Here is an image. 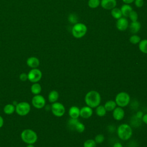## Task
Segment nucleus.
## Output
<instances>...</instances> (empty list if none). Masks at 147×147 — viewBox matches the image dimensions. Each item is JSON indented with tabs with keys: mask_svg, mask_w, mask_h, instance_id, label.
<instances>
[{
	"mask_svg": "<svg viewBox=\"0 0 147 147\" xmlns=\"http://www.w3.org/2000/svg\"><path fill=\"white\" fill-rule=\"evenodd\" d=\"M111 14L113 18L115 19H119L121 17H122V12L121 11V9L118 7H114L113 9L111 10Z\"/></svg>",
	"mask_w": 147,
	"mask_h": 147,
	"instance_id": "5701e85b",
	"label": "nucleus"
},
{
	"mask_svg": "<svg viewBox=\"0 0 147 147\" xmlns=\"http://www.w3.org/2000/svg\"><path fill=\"white\" fill-rule=\"evenodd\" d=\"M84 102L87 106L91 107L92 109L96 108L100 104L101 96L98 91L91 90L86 94Z\"/></svg>",
	"mask_w": 147,
	"mask_h": 147,
	"instance_id": "f257e3e1",
	"label": "nucleus"
},
{
	"mask_svg": "<svg viewBox=\"0 0 147 147\" xmlns=\"http://www.w3.org/2000/svg\"><path fill=\"white\" fill-rule=\"evenodd\" d=\"M106 110L103 105H99L96 107L95 113L99 117H103L106 114Z\"/></svg>",
	"mask_w": 147,
	"mask_h": 147,
	"instance_id": "b1692460",
	"label": "nucleus"
},
{
	"mask_svg": "<svg viewBox=\"0 0 147 147\" xmlns=\"http://www.w3.org/2000/svg\"><path fill=\"white\" fill-rule=\"evenodd\" d=\"M141 41V38L138 35L134 34L129 38V41L133 44H137Z\"/></svg>",
	"mask_w": 147,
	"mask_h": 147,
	"instance_id": "c85d7f7f",
	"label": "nucleus"
},
{
	"mask_svg": "<svg viewBox=\"0 0 147 147\" xmlns=\"http://www.w3.org/2000/svg\"><path fill=\"white\" fill-rule=\"evenodd\" d=\"M26 147H35L33 144H27Z\"/></svg>",
	"mask_w": 147,
	"mask_h": 147,
	"instance_id": "58836bf2",
	"label": "nucleus"
},
{
	"mask_svg": "<svg viewBox=\"0 0 147 147\" xmlns=\"http://www.w3.org/2000/svg\"><path fill=\"white\" fill-rule=\"evenodd\" d=\"M142 121L144 123H145V124L147 125V113L144 114L142 117Z\"/></svg>",
	"mask_w": 147,
	"mask_h": 147,
	"instance_id": "f704fd0d",
	"label": "nucleus"
},
{
	"mask_svg": "<svg viewBox=\"0 0 147 147\" xmlns=\"http://www.w3.org/2000/svg\"><path fill=\"white\" fill-rule=\"evenodd\" d=\"M125 117V111L121 107H116L113 110V117L116 121H121Z\"/></svg>",
	"mask_w": 147,
	"mask_h": 147,
	"instance_id": "f8f14e48",
	"label": "nucleus"
},
{
	"mask_svg": "<svg viewBox=\"0 0 147 147\" xmlns=\"http://www.w3.org/2000/svg\"><path fill=\"white\" fill-rule=\"evenodd\" d=\"M73 129L79 133H82L85 130V125L83 123L79 122V121L78 120L74 125Z\"/></svg>",
	"mask_w": 147,
	"mask_h": 147,
	"instance_id": "393cba45",
	"label": "nucleus"
},
{
	"mask_svg": "<svg viewBox=\"0 0 147 147\" xmlns=\"http://www.w3.org/2000/svg\"><path fill=\"white\" fill-rule=\"evenodd\" d=\"M100 3V0H88V6L91 9H95L98 7Z\"/></svg>",
	"mask_w": 147,
	"mask_h": 147,
	"instance_id": "bb28decb",
	"label": "nucleus"
},
{
	"mask_svg": "<svg viewBox=\"0 0 147 147\" xmlns=\"http://www.w3.org/2000/svg\"><path fill=\"white\" fill-rule=\"evenodd\" d=\"M3 124H4V119L3 117L1 115H0V128H1L3 126Z\"/></svg>",
	"mask_w": 147,
	"mask_h": 147,
	"instance_id": "c9c22d12",
	"label": "nucleus"
},
{
	"mask_svg": "<svg viewBox=\"0 0 147 147\" xmlns=\"http://www.w3.org/2000/svg\"><path fill=\"white\" fill-rule=\"evenodd\" d=\"M117 134L119 139L123 141H127L132 136L133 130L129 125L122 123L117 127Z\"/></svg>",
	"mask_w": 147,
	"mask_h": 147,
	"instance_id": "f03ea898",
	"label": "nucleus"
},
{
	"mask_svg": "<svg viewBox=\"0 0 147 147\" xmlns=\"http://www.w3.org/2000/svg\"><path fill=\"white\" fill-rule=\"evenodd\" d=\"M138 48L141 52L147 54V39H144L140 41Z\"/></svg>",
	"mask_w": 147,
	"mask_h": 147,
	"instance_id": "4be33fe9",
	"label": "nucleus"
},
{
	"mask_svg": "<svg viewBox=\"0 0 147 147\" xmlns=\"http://www.w3.org/2000/svg\"><path fill=\"white\" fill-rule=\"evenodd\" d=\"M42 74L40 69L36 68H32L28 74V80L32 83H37L42 78Z\"/></svg>",
	"mask_w": 147,
	"mask_h": 147,
	"instance_id": "6e6552de",
	"label": "nucleus"
},
{
	"mask_svg": "<svg viewBox=\"0 0 147 147\" xmlns=\"http://www.w3.org/2000/svg\"><path fill=\"white\" fill-rule=\"evenodd\" d=\"M87 31V26L83 23H76L72 28V34L76 38H80L86 34Z\"/></svg>",
	"mask_w": 147,
	"mask_h": 147,
	"instance_id": "20e7f679",
	"label": "nucleus"
},
{
	"mask_svg": "<svg viewBox=\"0 0 147 147\" xmlns=\"http://www.w3.org/2000/svg\"><path fill=\"white\" fill-rule=\"evenodd\" d=\"M134 2L136 6L137 7H141L144 4V0H135Z\"/></svg>",
	"mask_w": 147,
	"mask_h": 147,
	"instance_id": "473e14b6",
	"label": "nucleus"
},
{
	"mask_svg": "<svg viewBox=\"0 0 147 147\" xmlns=\"http://www.w3.org/2000/svg\"><path fill=\"white\" fill-rule=\"evenodd\" d=\"M59 97V92L56 90H52L51 91L49 92L48 94V99L50 103H53L57 101Z\"/></svg>",
	"mask_w": 147,
	"mask_h": 147,
	"instance_id": "f3484780",
	"label": "nucleus"
},
{
	"mask_svg": "<svg viewBox=\"0 0 147 147\" xmlns=\"http://www.w3.org/2000/svg\"><path fill=\"white\" fill-rule=\"evenodd\" d=\"M26 64L31 68H36L40 65V60L36 57L31 56L26 60Z\"/></svg>",
	"mask_w": 147,
	"mask_h": 147,
	"instance_id": "4468645a",
	"label": "nucleus"
},
{
	"mask_svg": "<svg viewBox=\"0 0 147 147\" xmlns=\"http://www.w3.org/2000/svg\"><path fill=\"white\" fill-rule=\"evenodd\" d=\"M104 107L107 111H111L117 107V104L115 100H109L105 103Z\"/></svg>",
	"mask_w": 147,
	"mask_h": 147,
	"instance_id": "412c9836",
	"label": "nucleus"
},
{
	"mask_svg": "<svg viewBox=\"0 0 147 147\" xmlns=\"http://www.w3.org/2000/svg\"><path fill=\"white\" fill-rule=\"evenodd\" d=\"M68 114L70 118L78 119L80 117V109L75 106H71L69 109Z\"/></svg>",
	"mask_w": 147,
	"mask_h": 147,
	"instance_id": "2eb2a0df",
	"label": "nucleus"
},
{
	"mask_svg": "<svg viewBox=\"0 0 147 147\" xmlns=\"http://www.w3.org/2000/svg\"><path fill=\"white\" fill-rule=\"evenodd\" d=\"M3 112L7 115H11L16 111V106L13 104H7L3 107Z\"/></svg>",
	"mask_w": 147,
	"mask_h": 147,
	"instance_id": "aec40b11",
	"label": "nucleus"
},
{
	"mask_svg": "<svg viewBox=\"0 0 147 147\" xmlns=\"http://www.w3.org/2000/svg\"><path fill=\"white\" fill-rule=\"evenodd\" d=\"M42 91V87L40 84L37 83H33L30 86V91L34 95H38L41 93Z\"/></svg>",
	"mask_w": 147,
	"mask_h": 147,
	"instance_id": "6ab92c4d",
	"label": "nucleus"
},
{
	"mask_svg": "<svg viewBox=\"0 0 147 147\" xmlns=\"http://www.w3.org/2000/svg\"><path fill=\"white\" fill-rule=\"evenodd\" d=\"M129 26V22L126 17H121L116 22V27L120 31H125Z\"/></svg>",
	"mask_w": 147,
	"mask_h": 147,
	"instance_id": "9d476101",
	"label": "nucleus"
},
{
	"mask_svg": "<svg viewBox=\"0 0 147 147\" xmlns=\"http://www.w3.org/2000/svg\"><path fill=\"white\" fill-rule=\"evenodd\" d=\"M96 143L93 139H88L84 141L83 147H96Z\"/></svg>",
	"mask_w": 147,
	"mask_h": 147,
	"instance_id": "cd10ccee",
	"label": "nucleus"
},
{
	"mask_svg": "<svg viewBox=\"0 0 147 147\" xmlns=\"http://www.w3.org/2000/svg\"><path fill=\"white\" fill-rule=\"evenodd\" d=\"M51 110L55 116L61 117L65 114V108L61 103L56 102L52 103L51 106Z\"/></svg>",
	"mask_w": 147,
	"mask_h": 147,
	"instance_id": "0eeeda50",
	"label": "nucleus"
},
{
	"mask_svg": "<svg viewBox=\"0 0 147 147\" xmlns=\"http://www.w3.org/2000/svg\"><path fill=\"white\" fill-rule=\"evenodd\" d=\"M141 27V25L139 21H131V24L129 25V30L131 33L136 34L139 32Z\"/></svg>",
	"mask_w": 147,
	"mask_h": 147,
	"instance_id": "dca6fc26",
	"label": "nucleus"
},
{
	"mask_svg": "<svg viewBox=\"0 0 147 147\" xmlns=\"http://www.w3.org/2000/svg\"><path fill=\"white\" fill-rule=\"evenodd\" d=\"M102 7L106 10H111L115 7L117 5L116 0H101L100 3Z\"/></svg>",
	"mask_w": 147,
	"mask_h": 147,
	"instance_id": "ddd939ff",
	"label": "nucleus"
},
{
	"mask_svg": "<svg viewBox=\"0 0 147 147\" xmlns=\"http://www.w3.org/2000/svg\"><path fill=\"white\" fill-rule=\"evenodd\" d=\"M30 105L26 102H21L17 103L16 105V112L20 116H25L28 115L30 111Z\"/></svg>",
	"mask_w": 147,
	"mask_h": 147,
	"instance_id": "423d86ee",
	"label": "nucleus"
},
{
	"mask_svg": "<svg viewBox=\"0 0 147 147\" xmlns=\"http://www.w3.org/2000/svg\"><path fill=\"white\" fill-rule=\"evenodd\" d=\"M32 104L34 108L41 109L45 107L46 100L45 98L40 94L34 95L32 99Z\"/></svg>",
	"mask_w": 147,
	"mask_h": 147,
	"instance_id": "1a4fd4ad",
	"label": "nucleus"
},
{
	"mask_svg": "<svg viewBox=\"0 0 147 147\" xmlns=\"http://www.w3.org/2000/svg\"><path fill=\"white\" fill-rule=\"evenodd\" d=\"M93 114L92 109L88 106H83L80 109V116L84 119L90 118Z\"/></svg>",
	"mask_w": 147,
	"mask_h": 147,
	"instance_id": "9b49d317",
	"label": "nucleus"
},
{
	"mask_svg": "<svg viewBox=\"0 0 147 147\" xmlns=\"http://www.w3.org/2000/svg\"><path fill=\"white\" fill-rule=\"evenodd\" d=\"M113 147H123V146H122V145L121 144V143H120V142H115V143L113 145Z\"/></svg>",
	"mask_w": 147,
	"mask_h": 147,
	"instance_id": "e433bc0d",
	"label": "nucleus"
},
{
	"mask_svg": "<svg viewBox=\"0 0 147 147\" xmlns=\"http://www.w3.org/2000/svg\"><path fill=\"white\" fill-rule=\"evenodd\" d=\"M19 78L20 79V80L22 81V82H25L27 80H28V74H26L25 72H22L21 73L20 76H19Z\"/></svg>",
	"mask_w": 147,
	"mask_h": 147,
	"instance_id": "2f4dec72",
	"label": "nucleus"
},
{
	"mask_svg": "<svg viewBox=\"0 0 147 147\" xmlns=\"http://www.w3.org/2000/svg\"><path fill=\"white\" fill-rule=\"evenodd\" d=\"M134 1L135 0H122L123 2H124L125 4H130Z\"/></svg>",
	"mask_w": 147,
	"mask_h": 147,
	"instance_id": "4c0bfd02",
	"label": "nucleus"
},
{
	"mask_svg": "<svg viewBox=\"0 0 147 147\" xmlns=\"http://www.w3.org/2000/svg\"><path fill=\"white\" fill-rule=\"evenodd\" d=\"M121 11L122 12V14L125 17H128L130 13L133 10L131 6L129 4H124L121 7Z\"/></svg>",
	"mask_w": 147,
	"mask_h": 147,
	"instance_id": "a211bd4d",
	"label": "nucleus"
},
{
	"mask_svg": "<svg viewBox=\"0 0 147 147\" xmlns=\"http://www.w3.org/2000/svg\"><path fill=\"white\" fill-rule=\"evenodd\" d=\"M143 115H144V114H143V113L142 112V111H138L137 113H136V117L137 118H138V119H141L142 118V116H143Z\"/></svg>",
	"mask_w": 147,
	"mask_h": 147,
	"instance_id": "72a5a7b5",
	"label": "nucleus"
},
{
	"mask_svg": "<svg viewBox=\"0 0 147 147\" xmlns=\"http://www.w3.org/2000/svg\"><path fill=\"white\" fill-rule=\"evenodd\" d=\"M68 20L70 23L75 24L78 22V17L75 13H71L68 17Z\"/></svg>",
	"mask_w": 147,
	"mask_h": 147,
	"instance_id": "a878e982",
	"label": "nucleus"
},
{
	"mask_svg": "<svg viewBox=\"0 0 147 147\" xmlns=\"http://www.w3.org/2000/svg\"><path fill=\"white\" fill-rule=\"evenodd\" d=\"M115 102L118 106L124 107L130 103V96L126 92H120L115 96Z\"/></svg>",
	"mask_w": 147,
	"mask_h": 147,
	"instance_id": "39448f33",
	"label": "nucleus"
},
{
	"mask_svg": "<svg viewBox=\"0 0 147 147\" xmlns=\"http://www.w3.org/2000/svg\"><path fill=\"white\" fill-rule=\"evenodd\" d=\"M104 140H105V137H104V136L102 134H97L95 138H94V140L95 141V142L96 144H101L102 143L103 141H104Z\"/></svg>",
	"mask_w": 147,
	"mask_h": 147,
	"instance_id": "7c9ffc66",
	"label": "nucleus"
},
{
	"mask_svg": "<svg viewBox=\"0 0 147 147\" xmlns=\"http://www.w3.org/2000/svg\"><path fill=\"white\" fill-rule=\"evenodd\" d=\"M131 21H136L138 20V14L134 10H131L128 17Z\"/></svg>",
	"mask_w": 147,
	"mask_h": 147,
	"instance_id": "c756f323",
	"label": "nucleus"
},
{
	"mask_svg": "<svg viewBox=\"0 0 147 147\" xmlns=\"http://www.w3.org/2000/svg\"><path fill=\"white\" fill-rule=\"evenodd\" d=\"M22 141L26 144H34L38 139L37 134L35 131L30 129H26L22 131L21 133Z\"/></svg>",
	"mask_w": 147,
	"mask_h": 147,
	"instance_id": "7ed1b4c3",
	"label": "nucleus"
}]
</instances>
